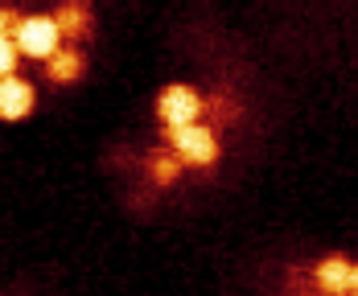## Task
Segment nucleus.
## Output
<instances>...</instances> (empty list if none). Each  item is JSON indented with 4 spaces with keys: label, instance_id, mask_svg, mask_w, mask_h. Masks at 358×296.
Masks as SVG:
<instances>
[{
    "label": "nucleus",
    "instance_id": "7",
    "mask_svg": "<svg viewBox=\"0 0 358 296\" xmlns=\"http://www.w3.org/2000/svg\"><path fill=\"white\" fill-rule=\"evenodd\" d=\"M45 74H50V82H74V78L83 74V54L58 45V50L45 58Z\"/></svg>",
    "mask_w": 358,
    "mask_h": 296
},
{
    "label": "nucleus",
    "instance_id": "11",
    "mask_svg": "<svg viewBox=\"0 0 358 296\" xmlns=\"http://www.w3.org/2000/svg\"><path fill=\"white\" fill-rule=\"evenodd\" d=\"M350 296H355V293H350Z\"/></svg>",
    "mask_w": 358,
    "mask_h": 296
},
{
    "label": "nucleus",
    "instance_id": "2",
    "mask_svg": "<svg viewBox=\"0 0 358 296\" xmlns=\"http://www.w3.org/2000/svg\"><path fill=\"white\" fill-rule=\"evenodd\" d=\"M169 145H173V156L181 165H215L218 161V136L202 124H185V128H173L169 132Z\"/></svg>",
    "mask_w": 358,
    "mask_h": 296
},
{
    "label": "nucleus",
    "instance_id": "6",
    "mask_svg": "<svg viewBox=\"0 0 358 296\" xmlns=\"http://www.w3.org/2000/svg\"><path fill=\"white\" fill-rule=\"evenodd\" d=\"M54 25H58V37H83L91 29V8H87V0H66V4L54 13Z\"/></svg>",
    "mask_w": 358,
    "mask_h": 296
},
{
    "label": "nucleus",
    "instance_id": "5",
    "mask_svg": "<svg viewBox=\"0 0 358 296\" xmlns=\"http://www.w3.org/2000/svg\"><path fill=\"white\" fill-rule=\"evenodd\" d=\"M313 280H317V288L329 293V296H350L355 284H358V267L342 256H329L313 267Z\"/></svg>",
    "mask_w": 358,
    "mask_h": 296
},
{
    "label": "nucleus",
    "instance_id": "4",
    "mask_svg": "<svg viewBox=\"0 0 358 296\" xmlns=\"http://www.w3.org/2000/svg\"><path fill=\"white\" fill-rule=\"evenodd\" d=\"M34 103H37L34 82H25V78H17V74H4V78H0V119H4V124L29 119Z\"/></svg>",
    "mask_w": 358,
    "mask_h": 296
},
{
    "label": "nucleus",
    "instance_id": "8",
    "mask_svg": "<svg viewBox=\"0 0 358 296\" xmlns=\"http://www.w3.org/2000/svg\"><path fill=\"white\" fill-rule=\"evenodd\" d=\"M178 173H181V161H178V156H157V161H152V177H157L161 185H169Z\"/></svg>",
    "mask_w": 358,
    "mask_h": 296
},
{
    "label": "nucleus",
    "instance_id": "9",
    "mask_svg": "<svg viewBox=\"0 0 358 296\" xmlns=\"http://www.w3.org/2000/svg\"><path fill=\"white\" fill-rule=\"evenodd\" d=\"M13 66H17V45H13L8 34H0V78L13 74Z\"/></svg>",
    "mask_w": 358,
    "mask_h": 296
},
{
    "label": "nucleus",
    "instance_id": "10",
    "mask_svg": "<svg viewBox=\"0 0 358 296\" xmlns=\"http://www.w3.org/2000/svg\"><path fill=\"white\" fill-rule=\"evenodd\" d=\"M13 25H17V13L0 4V34H13Z\"/></svg>",
    "mask_w": 358,
    "mask_h": 296
},
{
    "label": "nucleus",
    "instance_id": "1",
    "mask_svg": "<svg viewBox=\"0 0 358 296\" xmlns=\"http://www.w3.org/2000/svg\"><path fill=\"white\" fill-rule=\"evenodd\" d=\"M8 37H13V45H17V54L37 58V62H45V58L62 45L54 17H17V25H13Z\"/></svg>",
    "mask_w": 358,
    "mask_h": 296
},
{
    "label": "nucleus",
    "instance_id": "3",
    "mask_svg": "<svg viewBox=\"0 0 358 296\" xmlns=\"http://www.w3.org/2000/svg\"><path fill=\"white\" fill-rule=\"evenodd\" d=\"M157 115H161V124H165L169 132H173V128H185V124H198V115H202V95H198L194 87H185V82H173V87L161 91Z\"/></svg>",
    "mask_w": 358,
    "mask_h": 296
}]
</instances>
